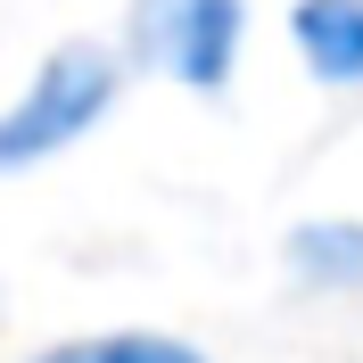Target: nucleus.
<instances>
[{"instance_id": "7ed1b4c3", "label": "nucleus", "mask_w": 363, "mask_h": 363, "mask_svg": "<svg viewBox=\"0 0 363 363\" xmlns=\"http://www.w3.org/2000/svg\"><path fill=\"white\" fill-rule=\"evenodd\" d=\"M289 50L330 91H363V0H289Z\"/></svg>"}, {"instance_id": "f03ea898", "label": "nucleus", "mask_w": 363, "mask_h": 363, "mask_svg": "<svg viewBox=\"0 0 363 363\" xmlns=\"http://www.w3.org/2000/svg\"><path fill=\"white\" fill-rule=\"evenodd\" d=\"M240 50H248V0H133L124 9V58L199 99L231 91Z\"/></svg>"}, {"instance_id": "39448f33", "label": "nucleus", "mask_w": 363, "mask_h": 363, "mask_svg": "<svg viewBox=\"0 0 363 363\" xmlns=\"http://www.w3.org/2000/svg\"><path fill=\"white\" fill-rule=\"evenodd\" d=\"M33 363H206V355L174 330H91V339H58Z\"/></svg>"}, {"instance_id": "20e7f679", "label": "nucleus", "mask_w": 363, "mask_h": 363, "mask_svg": "<svg viewBox=\"0 0 363 363\" xmlns=\"http://www.w3.org/2000/svg\"><path fill=\"white\" fill-rule=\"evenodd\" d=\"M281 264H289L297 289L314 297H355L363 289V215H314L281 240Z\"/></svg>"}, {"instance_id": "f257e3e1", "label": "nucleus", "mask_w": 363, "mask_h": 363, "mask_svg": "<svg viewBox=\"0 0 363 363\" xmlns=\"http://www.w3.org/2000/svg\"><path fill=\"white\" fill-rule=\"evenodd\" d=\"M116 99H124V50L58 42L0 108V174H33V165L83 149L116 116Z\"/></svg>"}]
</instances>
